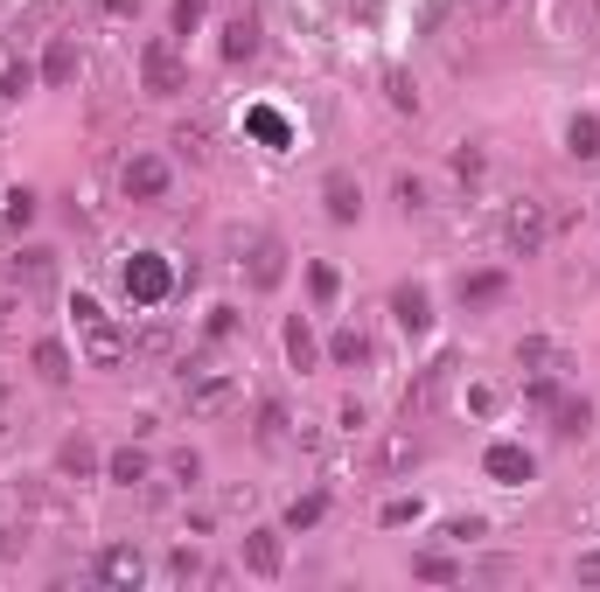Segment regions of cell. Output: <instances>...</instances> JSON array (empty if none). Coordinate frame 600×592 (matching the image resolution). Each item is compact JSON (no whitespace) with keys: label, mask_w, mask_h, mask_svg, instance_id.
<instances>
[{"label":"cell","mask_w":600,"mask_h":592,"mask_svg":"<svg viewBox=\"0 0 600 592\" xmlns=\"http://www.w3.org/2000/svg\"><path fill=\"white\" fill-rule=\"evenodd\" d=\"M182 405H189V418H203V426H223V418H231L238 405H245V384H238L231 370H223V362H182Z\"/></svg>","instance_id":"cell-1"},{"label":"cell","mask_w":600,"mask_h":592,"mask_svg":"<svg viewBox=\"0 0 600 592\" xmlns=\"http://www.w3.org/2000/svg\"><path fill=\"white\" fill-rule=\"evenodd\" d=\"M70 328H78V349H84L91 370H119V362L134 356V335H126V328H119V321H112L91 293L70 300Z\"/></svg>","instance_id":"cell-2"},{"label":"cell","mask_w":600,"mask_h":592,"mask_svg":"<svg viewBox=\"0 0 600 592\" xmlns=\"http://www.w3.org/2000/svg\"><path fill=\"white\" fill-rule=\"evenodd\" d=\"M496 237H503V252H510V258H538L552 244V209L538 196H510V202H503Z\"/></svg>","instance_id":"cell-3"},{"label":"cell","mask_w":600,"mask_h":592,"mask_svg":"<svg viewBox=\"0 0 600 592\" xmlns=\"http://www.w3.org/2000/svg\"><path fill=\"white\" fill-rule=\"evenodd\" d=\"M140 91L147 98H182V91H189V56L168 43V35H154V43L140 49Z\"/></svg>","instance_id":"cell-4"},{"label":"cell","mask_w":600,"mask_h":592,"mask_svg":"<svg viewBox=\"0 0 600 592\" xmlns=\"http://www.w3.org/2000/svg\"><path fill=\"white\" fill-rule=\"evenodd\" d=\"M91 579L112 585V592H134L147 579V558H140V544H105L99 558H91Z\"/></svg>","instance_id":"cell-5"},{"label":"cell","mask_w":600,"mask_h":592,"mask_svg":"<svg viewBox=\"0 0 600 592\" xmlns=\"http://www.w3.org/2000/svg\"><path fill=\"white\" fill-rule=\"evenodd\" d=\"M119 188H126V202H161L168 188H175V167H168L161 154H134L126 175H119Z\"/></svg>","instance_id":"cell-6"},{"label":"cell","mask_w":600,"mask_h":592,"mask_svg":"<svg viewBox=\"0 0 600 592\" xmlns=\"http://www.w3.org/2000/svg\"><path fill=\"white\" fill-rule=\"evenodd\" d=\"M126 293H134V307H161V300L175 293V272H168V258L140 252L134 265H126Z\"/></svg>","instance_id":"cell-7"},{"label":"cell","mask_w":600,"mask_h":592,"mask_svg":"<svg viewBox=\"0 0 600 592\" xmlns=\"http://www.w3.org/2000/svg\"><path fill=\"white\" fill-rule=\"evenodd\" d=\"M517 370H531V376H566V370H573V349H566V341H552V335H523V341H517Z\"/></svg>","instance_id":"cell-8"},{"label":"cell","mask_w":600,"mask_h":592,"mask_svg":"<svg viewBox=\"0 0 600 592\" xmlns=\"http://www.w3.org/2000/svg\"><path fill=\"white\" fill-rule=\"evenodd\" d=\"M482 474H489V481H503V488H523V481L538 474V461L517 446V439H496V446L482 453Z\"/></svg>","instance_id":"cell-9"},{"label":"cell","mask_w":600,"mask_h":592,"mask_svg":"<svg viewBox=\"0 0 600 592\" xmlns=\"http://www.w3.org/2000/svg\"><path fill=\"white\" fill-rule=\"evenodd\" d=\"M245 272H252L258 293H273V286L287 279V244H279V237H252L245 244Z\"/></svg>","instance_id":"cell-10"},{"label":"cell","mask_w":600,"mask_h":592,"mask_svg":"<svg viewBox=\"0 0 600 592\" xmlns=\"http://www.w3.org/2000/svg\"><path fill=\"white\" fill-rule=\"evenodd\" d=\"M49 279H56V252H43V244H22L8 258V286H22V293H43Z\"/></svg>","instance_id":"cell-11"},{"label":"cell","mask_w":600,"mask_h":592,"mask_svg":"<svg viewBox=\"0 0 600 592\" xmlns=\"http://www.w3.org/2000/svg\"><path fill=\"white\" fill-rule=\"evenodd\" d=\"M245 571L252 579H279V571H287V550H279V530H245Z\"/></svg>","instance_id":"cell-12"},{"label":"cell","mask_w":600,"mask_h":592,"mask_svg":"<svg viewBox=\"0 0 600 592\" xmlns=\"http://www.w3.org/2000/svg\"><path fill=\"white\" fill-rule=\"evenodd\" d=\"M322 209H328V223H356V217H364V182L335 167V175L322 182Z\"/></svg>","instance_id":"cell-13"},{"label":"cell","mask_w":600,"mask_h":592,"mask_svg":"<svg viewBox=\"0 0 600 592\" xmlns=\"http://www.w3.org/2000/svg\"><path fill=\"white\" fill-rule=\"evenodd\" d=\"M391 314H399L405 335H426V328H434V300H426V286H399V293H391Z\"/></svg>","instance_id":"cell-14"},{"label":"cell","mask_w":600,"mask_h":592,"mask_svg":"<svg viewBox=\"0 0 600 592\" xmlns=\"http://www.w3.org/2000/svg\"><path fill=\"white\" fill-rule=\"evenodd\" d=\"M56 474H64V481H91V474H99V446H91L84 432L64 439V446H56Z\"/></svg>","instance_id":"cell-15"},{"label":"cell","mask_w":600,"mask_h":592,"mask_svg":"<svg viewBox=\"0 0 600 592\" xmlns=\"http://www.w3.org/2000/svg\"><path fill=\"white\" fill-rule=\"evenodd\" d=\"M552 432L558 439H587L593 432V405H587V397H558V405H552Z\"/></svg>","instance_id":"cell-16"},{"label":"cell","mask_w":600,"mask_h":592,"mask_svg":"<svg viewBox=\"0 0 600 592\" xmlns=\"http://www.w3.org/2000/svg\"><path fill=\"white\" fill-rule=\"evenodd\" d=\"M447 376H454V356H440V362H426V376H419V384H412V391H405V411H426V405H434V397L447 391Z\"/></svg>","instance_id":"cell-17"},{"label":"cell","mask_w":600,"mask_h":592,"mask_svg":"<svg viewBox=\"0 0 600 592\" xmlns=\"http://www.w3.org/2000/svg\"><path fill=\"white\" fill-rule=\"evenodd\" d=\"M328 356L343 362V370H364V362L378 356V349H370V335H364V328H335V335H328Z\"/></svg>","instance_id":"cell-18"},{"label":"cell","mask_w":600,"mask_h":592,"mask_svg":"<svg viewBox=\"0 0 600 592\" xmlns=\"http://www.w3.org/2000/svg\"><path fill=\"white\" fill-rule=\"evenodd\" d=\"M503 293H510V279H503V272H468L461 279V307H496Z\"/></svg>","instance_id":"cell-19"},{"label":"cell","mask_w":600,"mask_h":592,"mask_svg":"<svg viewBox=\"0 0 600 592\" xmlns=\"http://www.w3.org/2000/svg\"><path fill=\"white\" fill-rule=\"evenodd\" d=\"M287 356H293V370H300V376H308L314 362H322V341H314V328H308L300 314L287 321Z\"/></svg>","instance_id":"cell-20"},{"label":"cell","mask_w":600,"mask_h":592,"mask_svg":"<svg viewBox=\"0 0 600 592\" xmlns=\"http://www.w3.org/2000/svg\"><path fill=\"white\" fill-rule=\"evenodd\" d=\"M566 154L573 161H600V119L593 112H579V119L566 126Z\"/></svg>","instance_id":"cell-21"},{"label":"cell","mask_w":600,"mask_h":592,"mask_svg":"<svg viewBox=\"0 0 600 592\" xmlns=\"http://www.w3.org/2000/svg\"><path fill=\"white\" fill-rule=\"evenodd\" d=\"M378 467H384V474H405V467H419V439H412V432H391L384 446H378Z\"/></svg>","instance_id":"cell-22"},{"label":"cell","mask_w":600,"mask_h":592,"mask_svg":"<svg viewBox=\"0 0 600 592\" xmlns=\"http://www.w3.org/2000/svg\"><path fill=\"white\" fill-rule=\"evenodd\" d=\"M105 474H112V481H119V488H140V481H147V474H154V467H147V453H140V446H119V453H112V461H105Z\"/></svg>","instance_id":"cell-23"},{"label":"cell","mask_w":600,"mask_h":592,"mask_svg":"<svg viewBox=\"0 0 600 592\" xmlns=\"http://www.w3.org/2000/svg\"><path fill=\"white\" fill-rule=\"evenodd\" d=\"M43 78H49V84H70V78H78V43H70V35H56V43H49Z\"/></svg>","instance_id":"cell-24"},{"label":"cell","mask_w":600,"mask_h":592,"mask_svg":"<svg viewBox=\"0 0 600 592\" xmlns=\"http://www.w3.org/2000/svg\"><path fill=\"white\" fill-rule=\"evenodd\" d=\"M35 376H43V384H70V349L64 341H35Z\"/></svg>","instance_id":"cell-25"},{"label":"cell","mask_w":600,"mask_h":592,"mask_svg":"<svg viewBox=\"0 0 600 592\" xmlns=\"http://www.w3.org/2000/svg\"><path fill=\"white\" fill-rule=\"evenodd\" d=\"M223 56H231V63H245V56H258V22H252V14H238V22L223 28Z\"/></svg>","instance_id":"cell-26"},{"label":"cell","mask_w":600,"mask_h":592,"mask_svg":"<svg viewBox=\"0 0 600 592\" xmlns=\"http://www.w3.org/2000/svg\"><path fill=\"white\" fill-rule=\"evenodd\" d=\"M328 515V495H293L287 502V530H314Z\"/></svg>","instance_id":"cell-27"},{"label":"cell","mask_w":600,"mask_h":592,"mask_svg":"<svg viewBox=\"0 0 600 592\" xmlns=\"http://www.w3.org/2000/svg\"><path fill=\"white\" fill-rule=\"evenodd\" d=\"M293 432V418H287V405H258V446H279V439Z\"/></svg>","instance_id":"cell-28"},{"label":"cell","mask_w":600,"mask_h":592,"mask_svg":"<svg viewBox=\"0 0 600 592\" xmlns=\"http://www.w3.org/2000/svg\"><path fill=\"white\" fill-rule=\"evenodd\" d=\"M391 202H399L405 217H426V182L419 175H399V182H391Z\"/></svg>","instance_id":"cell-29"},{"label":"cell","mask_w":600,"mask_h":592,"mask_svg":"<svg viewBox=\"0 0 600 592\" xmlns=\"http://www.w3.org/2000/svg\"><path fill=\"white\" fill-rule=\"evenodd\" d=\"M168 579H182V585L203 579V550L196 544H175V550H168Z\"/></svg>","instance_id":"cell-30"},{"label":"cell","mask_w":600,"mask_h":592,"mask_svg":"<svg viewBox=\"0 0 600 592\" xmlns=\"http://www.w3.org/2000/svg\"><path fill=\"white\" fill-rule=\"evenodd\" d=\"M440 537H447V544H475V537H489V523H482V515H447Z\"/></svg>","instance_id":"cell-31"},{"label":"cell","mask_w":600,"mask_h":592,"mask_svg":"<svg viewBox=\"0 0 600 592\" xmlns=\"http://www.w3.org/2000/svg\"><path fill=\"white\" fill-rule=\"evenodd\" d=\"M378 523H384V530H405V523H419V495H391Z\"/></svg>","instance_id":"cell-32"},{"label":"cell","mask_w":600,"mask_h":592,"mask_svg":"<svg viewBox=\"0 0 600 592\" xmlns=\"http://www.w3.org/2000/svg\"><path fill=\"white\" fill-rule=\"evenodd\" d=\"M384 91H391V105H399V112H419V84H412L405 70H384Z\"/></svg>","instance_id":"cell-33"},{"label":"cell","mask_w":600,"mask_h":592,"mask_svg":"<svg viewBox=\"0 0 600 592\" xmlns=\"http://www.w3.org/2000/svg\"><path fill=\"white\" fill-rule=\"evenodd\" d=\"M412 571H419V579H434V585H454V579H461L454 558H412Z\"/></svg>","instance_id":"cell-34"},{"label":"cell","mask_w":600,"mask_h":592,"mask_svg":"<svg viewBox=\"0 0 600 592\" xmlns=\"http://www.w3.org/2000/svg\"><path fill=\"white\" fill-rule=\"evenodd\" d=\"M35 91V70L28 63H8V78H0V98H28Z\"/></svg>","instance_id":"cell-35"},{"label":"cell","mask_w":600,"mask_h":592,"mask_svg":"<svg viewBox=\"0 0 600 592\" xmlns=\"http://www.w3.org/2000/svg\"><path fill=\"white\" fill-rule=\"evenodd\" d=\"M175 147H182L189 161H210V132H203V126H182V132H175Z\"/></svg>","instance_id":"cell-36"},{"label":"cell","mask_w":600,"mask_h":592,"mask_svg":"<svg viewBox=\"0 0 600 592\" xmlns=\"http://www.w3.org/2000/svg\"><path fill=\"white\" fill-rule=\"evenodd\" d=\"M252 132L266 147H279V140H287V119H279V112H252Z\"/></svg>","instance_id":"cell-37"},{"label":"cell","mask_w":600,"mask_h":592,"mask_svg":"<svg viewBox=\"0 0 600 592\" xmlns=\"http://www.w3.org/2000/svg\"><path fill=\"white\" fill-rule=\"evenodd\" d=\"M482 167H489V161H482V147H454V175L461 182H482Z\"/></svg>","instance_id":"cell-38"},{"label":"cell","mask_w":600,"mask_h":592,"mask_svg":"<svg viewBox=\"0 0 600 592\" xmlns=\"http://www.w3.org/2000/svg\"><path fill=\"white\" fill-rule=\"evenodd\" d=\"M523 397H531V411H552L558 405V376H531V391H523Z\"/></svg>","instance_id":"cell-39"},{"label":"cell","mask_w":600,"mask_h":592,"mask_svg":"<svg viewBox=\"0 0 600 592\" xmlns=\"http://www.w3.org/2000/svg\"><path fill=\"white\" fill-rule=\"evenodd\" d=\"M308 286H314V300L328 307V300H335V265H308Z\"/></svg>","instance_id":"cell-40"},{"label":"cell","mask_w":600,"mask_h":592,"mask_svg":"<svg viewBox=\"0 0 600 592\" xmlns=\"http://www.w3.org/2000/svg\"><path fill=\"white\" fill-rule=\"evenodd\" d=\"M203 8H210V0H175V35H189L203 22Z\"/></svg>","instance_id":"cell-41"},{"label":"cell","mask_w":600,"mask_h":592,"mask_svg":"<svg viewBox=\"0 0 600 592\" xmlns=\"http://www.w3.org/2000/svg\"><path fill=\"white\" fill-rule=\"evenodd\" d=\"M28 217H35V196H28V188H14V196H8V223H14V231H22Z\"/></svg>","instance_id":"cell-42"},{"label":"cell","mask_w":600,"mask_h":592,"mask_svg":"<svg viewBox=\"0 0 600 592\" xmlns=\"http://www.w3.org/2000/svg\"><path fill=\"white\" fill-rule=\"evenodd\" d=\"M168 474H175L182 488H196V474H203V461H196V453H175V467H168Z\"/></svg>","instance_id":"cell-43"},{"label":"cell","mask_w":600,"mask_h":592,"mask_svg":"<svg viewBox=\"0 0 600 592\" xmlns=\"http://www.w3.org/2000/svg\"><path fill=\"white\" fill-rule=\"evenodd\" d=\"M573 579H579V585H600V550H579V565H573Z\"/></svg>","instance_id":"cell-44"},{"label":"cell","mask_w":600,"mask_h":592,"mask_svg":"<svg viewBox=\"0 0 600 592\" xmlns=\"http://www.w3.org/2000/svg\"><path fill=\"white\" fill-rule=\"evenodd\" d=\"M105 8H112V14H126V8H134V0H105Z\"/></svg>","instance_id":"cell-45"},{"label":"cell","mask_w":600,"mask_h":592,"mask_svg":"<svg viewBox=\"0 0 600 592\" xmlns=\"http://www.w3.org/2000/svg\"><path fill=\"white\" fill-rule=\"evenodd\" d=\"M482 8H503V0H482Z\"/></svg>","instance_id":"cell-46"}]
</instances>
